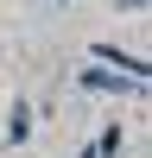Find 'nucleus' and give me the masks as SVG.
<instances>
[{
    "label": "nucleus",
    "mask_w": 152,
    "mask_h": 158,
    "mask_svg": "<svg viewBox=\"0 0 152 158\" xmlns=\"http://www.w3.org/2000/svg\"><path fill=\"white\" fill-rule=\"evenodd\" d=\"M76 82L89 89V95H139L146 82H127V76H114V70H76Z\"/></svg>",
    "instance_id": "obj_1"
},
{
    "label": "nucleus",
    "mask_w": 152,
    "mask_h": 158,
    "mask_svg": "<svg viewBox=\"0 0 152 158\" xmlns=\"http://www.w3.org/2000/svg\"><path fill=\"white\" fill-rule=\"evenodd\" d=\"M120 146H127V133H120V120H114V127H101V133L82 146V158H120Z\"/></svg>",
    "instance_id": "obj_2"
},
{
    "label": "nucleus",
    "mask_w": 152,
    "mask_h": 158,
    "mask_svg": "<svg viewBox=\"0 0 152 158\" xmlns=\"http://www.w3.org/2000/svg\"><path fill=\"white\" fill-rule=\"evenodd\" d=\"M25 139H32V108L13 101V114H6V146H25Z\"/></svg>",
    "instance_id": "obj_3"
},
{
    "label": "nucleus",
    "mask_w": 152,
    "mask_h": 158,
    "mask_svg": "<svg viewBox=\"0 0 152 158\" xmlns=\"http://www.w3.org/2000/svg\"><path fill=\"white\" fill-rule=\"evenodd\" d=\"M146 6H152V0H127V13H146Z\"/></svg>",
    "instance_id": "obj_4"
}]
</instances>
